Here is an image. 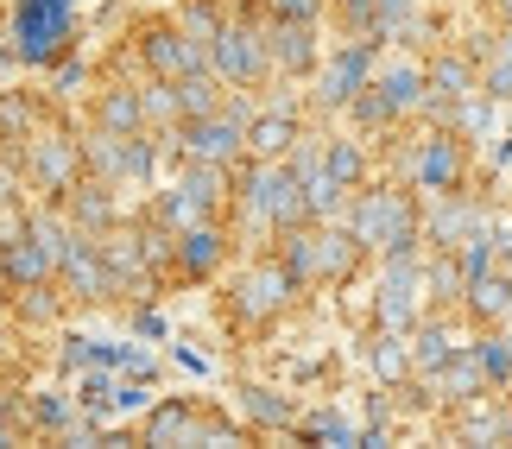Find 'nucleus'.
I'll return each instance as SVG.
<instances>
[{"label":"nucleus","instance_id":"1","mask_svg":"<svg viewBox=\"0 0 512 449\" xmlns=\"http://www.w3.org/2000/svg\"><path fill=\"white\" fill-rule=\"evenodd\" d=\"M354 241L361 247H386V253H405L418 241V216H411V203L399 190H367L361 203H354Z\"/></svg>","mask_w":512,"mask_h":449},{"label":"nucleus","instance_id":"2","mask_svg":"<svg viewBox=\"0 0 512 449\" xmlns=\"http://www.w3.org/2000/svg\"><path fill=\"white\" fill-rule=\"evenodd\" d=\"M247 209H253V222H304L310 216V203H304V178L298 171H285L279 159H260V171L247 178Z\"/></svg>","mask_w":512,"mask_h":449},{"label":"nucleus","instance_id":"3","mask_svg":"<svg viewBox=\"0 0 512 449\" xmlns=\"http://www.w3.org/2000/svg\"><path fill=\"white\" fill-rule=\"evenodd\" d=\"M247 127H253V121H247V114H241V108H228V114H222V108H215V114H203V121H190V140H184V146H190V159H209V165H228V159H234V152H241V146H247Z\"/></svg>","mask_w":512,"mask_h":449},{"label":"nucleus","instance_id":"4","mask_svg":"<svg viewBox=\"0 0 512 449\" xmlns=\"http://www.w3.org/2000/svg\"><path fill=\"white\" fill-rule=\"evenodd\" d=\"M418 285H424V272H418V260H411V247L386 253V272H380V323L386 329L411 323V310H418Z\"/></svg>","mask_w":512,"mask_h":449},{"label":"nucleus","instance_id":"5","mask_svg":"<svg viewBox=\"0 0 512 449\" xmlns=\"http://www.w3.org/2000/svg\"><path fill=\"white\" fill-rule=\"evenodd\" d=\"M146 64L159 70V76H190V70H203V51H196V38H184V26H159V32H146Z\"/></svg>","mask_w":512,"mask_h":449},{"label":"nucleus","instance_id":"6","mask_svg":"<svg viewBox=\"0 0 512 449\" xmlns=\"http://www.w3.org/2000/svg\"><path fill=\"white\" fill-rule=\"evenodd\" d=\"M57 38H64V0H26V13H19V51L51 57Z\"/></svg>","mask_w":512,"mask_h":449},{"label":"nucleus","instance_id":"7","mask_svg":"<svg viewBox=\"0 0 512 449\" xmlns=\"http://www.w3.org/2000/svg\"><path fill=\"white\" fill-rule=\"evenodd\" d=\"M361 89H367V51H342V57H329L317 102H323V108H348Z\"/></svg>","mask_w":512,"mask_h":449},{"label":"nucleus","instance_id":"8","mask_svg":"<svg viewBox=\"0 0 512 449\" xmlns=\"http://www.w3.org/2000/svg\"><path fill=\"white\" fill-rule=\"evenodd\" d=\"M291 279H298L291 266H260V272H247V285H241V310H247V317H272V310L291 298Z\"/></svg>","mask_w":512,"mask_h":449},{"label":"nucleus","instance_id":"9","mask_svg":"<svg viewBox=\"0 0 512 449\" xmlns=\"http://www.w3.org/2000/svg\"><path fill=\"white\" fill-rule=\"evenodd\" d=\"M215 70H222L228 83H253V76L266 70L260 38H253V32H222V38H215Z\"/></svg>","mask_w":512,"mask_h":449},{"label":"nucleus","instance_id":"10","mask_svg":"<svg viewBox=\"0 0 512 449\" xmlns=\"http://www.w3.org/2000/svg\"><path fill=\"white\" fill-rule=\"evenodd\" d=\"M64 279H70L76 291H83V298H108V291H114V272H108V266L89 253L83 234H76V247L64 253Z\"/></svg>","mask_w":512,"mask_h":449},{"label":"nucleus","instance_id":"11","mask_svg":"<svg viewBox=\"0 0 512 449\" xmlns=\"http://www.w3.org/2000/svg\"><path fill=\"white\" fill-rule=\"evenodd\" d=\"M32 171H38V184H45V190H64L76 178V146L70 140H38Z\"/></svg>","mask_w":512,"mask_h":449},{"label":"nucleus","instance_id":"12","mask_svg":"<svg viewBox=\"0 0 512 449\" xmlns=\"http://www.w3.org/2000/svg\"><path fill=\"white\" fill-rule=\"evenodd\" d=\"M424 89H430V76H424L418 64H392V70L380 76V95H386V102H392V114L418 108V102H424Z\"/></svg>","mask_w":512,"mask_h":449},{"label":"nucleus","instance_id":"13","mask_svg":"<svg viewBox=\"0 0 512 449\" xmlns=\"http://www.w3.org/2000/svg\"><path fill=\"white\" fill-rule=\"evenodd\" d=\"M411 171H418L424 190H449V184H456V171H462V159H456V146H449V140H430Z\"/></svg>","mask_w":512,"mask_h":449},{"label":"nucleus","instance_id":"14","mask_svg":"<svg viewBox=\"0 0 512 449\" xmlns=\"http://www.w3.org/2000/svg\"><path fill=\"white\" fill-rule=\"evenodd\" d=\"M475 228H481V209H468V203H443L437 216H430V241H437V247H462Z\"/></svg>","mask_w":512,"mask_h":449},{"label":"nucleus","instance_id":"15","mask_svg":"<svg viewBox=\"0 0 512 449\" xmlns=\"http://www.w3.org/2000/svg\"><path fill=\"white\" fill-rule=\"evenodd\" d=\"M468 304H475V317H506L512 310V272H481V279H468Z\"/></svg>","mask_w":512,"mask_h":449},{"label":"nucleus","instance_id":"16","mask_svg":"<svg viewBox=\"0 0 512 449\" xmlns=\"http://www.w3.org/2000/svg\"><path fill=\"white\" fill-rule=\"evenodd\" d=\"M481 380H487L481 355H449V361L437 367V386H443L449 399H475V393H481Z\"/></svg>","mask_w":512,"mask_h":449},{"label":"nucleus","instance_id":"17","mask_svg":"<svg viewBox=\"0 0 512 449\" xmlns=\"http://www.w3.org/2000/svg\"><path fill=\"white\" fill-rule=\"evenodd\" d=\"M51 266H57V260H51L45 247H38V234H32V228H26V234H19V241L7 247V272H13V279H26V285H38Z\"/></svg>","mask_w":512,"mask_h":449},{"label":"nucleus","instance_id":"18","mask_svg":"<svg viewBox=\"0 0 512 449\" xmlns=\"http://www.w3.org/2000/svg\"><path fill=\"white\" fill-rule=\"evenodd\" d=\"M298 140V127H291V114H260V121L247 127V146L260 152V159H279V152Z\"/></svg>","mask_w":512,"mask_h":449},{"label":"nucleus","instance_id":"19","mask_svg":"<svg viewBox=\"0 0 512 449\" xmlns=\"http://www.w3.org/2000/svg\"><path fill=\"white\" fill-rule=\"evenodd\" d=\"M203 209H209L203 190L184 178V184H171L165 197H159V222H171V228H196V216H203Z\"/></svg>","mask_w":512,"mask_h":449},{"label":"nucleus","instance_id":"20","mask_svg":"<svg viewBox=\"0 0 512 449\" xmlns=\"http://www.w3.org/2000/svg\"><path fill=\"white\" fill-rule=\"evenodd\" d=\"M354 247H361V241H354V228H348V234L323 228V234H317V279H342L348 260H354Z\"/></svg>","mask_w":512,"mask_h":449},{"label":"nucleus","instance_id":"21","mask_svg":"<svg viewBox=\"0 0 512 449\" xmlns=\"http://www.w3.org/2000/svg\"><path fill=\"white\" fill-rule=\"evenodd\" d=\"M272 57H279L285 70H304L310 57H317V51H310V19H291V26L272 32Z\"/></svg>","mask_w":512,"mask_h":449},{"label":"nucleus","instance_id":"22","mask_svg":"<svg viewBox=\"0 0 512 449\" xmlns=\"http://www.w3.org/2000/svg\"><path fill=\"white\" fill-rule=\"evenodd\" d=\"M171 437H203V424L190 418V405H159V412H152V424H146V443H171Z\"/></svg>","mask_w":512,"mask_h":449},{"label":"nucleus","instance_id":"23","mask_svg":"<svg viewBox=\"0 0 512 449\" xmlns=\"http://www.w3.org/2000/svg\"><path fill=\"white\" fill-rule=\"evenodd\" d=\"M177 102H184L190 121H203V114H215V76L209 70H190L184 83H177Z\"/></svg>","mask_w":512,"mask_h":449},{"label":"nucleus","instance_id":"24","mask_svg":"<svg viewBox=\"0 0 512 449\" xmlns=\"http://www.w3.org/2000/svg\"><path fill=\"white\" fill-rule=\"evenodd\" d=\"M140 121H146V102H140V95L114 89L108 102H102V127H108V133H133V127H140Z\"/></svg>","mask_w":512,"mask_h":449},{"label":"nucleus","instance_id":"25","mask_svg":"<svg viewBox=\"0 0 512 449\" xmlns=\"http://www.w3.org/2000/svg\"><path fill=\"white\" fill-rule=\"evenodd\" d=\"M215 260H222V234L203 228V222L184 228V266H190V272H209Z\"/></svg>","mask_w":512,"mask_h":449},{"label":"nucleus","instance_id":"26","mask_svg":"<svg viewBox=\"0 0 512 449\" xmlns=\"http://www.w3.org/2000/svg\"><path fill=\"white\" fill-rule=\"evenodd\" d=\"M449 355H456V336H449V329H418V342H411V361H418L424 374H437Z\"/></svg>","mask_w":512,"mask_h":449},{"label":"nucleus","instance_id":"27","mask_svg":"<svg viewBox=\"0 0 512 449\" xmlns=\"http://www.w3.org/2000/svg\"><path fill=\"white\" fill-rule=\"evenodd\" d=\"M373 19H380V38H405L418 32V0H373Z\"/></svg>","mask_w":512,"mask_h":449},{"label":"nucleus","instance_id":"28","mask_svg":"<svg viewBox=\"0 0 512 449\" xmlns=\"http://www.w3.org/2000/svg\"><path fill=\"white\" fill-rule=\"evenodd\" d=\"M430 95H437V102H462L468 95V64L462 57H443V64L430 70Z\"/></svg>","mask_w":512,"mask_h":449},{"label":"nucleus","instance_id":"29","mask_svg":"<svg viewBox=\"0 0 512 449\" xmlns=\"http://www.w3.org/2000/svg\"><path fill=\"white\" fill-rule=\"evenodd\" d=\"M146 171H152V146L146 140H121V178H133V184H146Z\"/></svg>","mask_w":512,"mask_h":449},{"label":"nucleus","instance_id":"30","mask_svg":"<svg viewBox=\"0 0 512 449\" xmlns=\"http://www.w3.org/2000/svg\"><path fill=\"white\" fill-rule=\"evenodd\" d=\"M140 102H146V114H152V121H177V108H184V102H177V83H171V76H165L159 89H146Z\"/></svg>","mask_w":512,"mask_h":449},{"label":"nucleus","instance_id":"31","mask_svg":"<svg viewBox=\"0 0 512 449\" xmlns=\"http://www.w3.org/2000/svg\"><path fill=\"white\" fill-rule=\"evenodd\" d=\"M475 355H481V367H487V380H506V374H512V342H506V336L481 342Z\"/></svg>","mask_w":512,"mask_h":449},{"label":"nucleus","instance_id":"32","mask_svg":"<svg viewBox=\"0 0 512 449\" xmlns=\"http://www.w3.org/2000/svg\"><path fill=\"white\" fill-rule=\"evenodd\" d=\"M329 178H342V184H354V178H361V152H354L348 140H336V146H329Z\"/></svg>","mask_w":512,"mask_h":449},{"label":"nucleus","instance_id":"33","mask_svg":"<svg viewBox=\"0 0 512 449\" xmlns=\"http://www.w3.org/2000/svg\"><path fill=\"white\" fill-rule=\"evenodd\" d=\"M310 437H323V443H361V431H354L348 418L336 412H323V418H310Z\"/></svg>","mask_w":512,"mask_h":449},{"label":"nucleus","instance_id":"34","mask_svg":"<svg viewBox=\"0 0 512 449\" xmlns=\"http://www.w3.org/2000/svg\"><path fill=\"white\" fill-rule=\"evenodd\" d=\"M373 367H380V380H399V374H405V348L392 342V336L373 342Z\"/></svg>","mask_w":512,"mask_h":449},{"label":"nucleus","instance_id":"35","mask_svg":"<svg viewBox=\"0 0 512 449\" xmlns=\"http://www.w3.org/2000/svg\"><path fill=\"white\" fill-rule=\"evenodd\" d=\"M291 272H298V279H317V234H298V241H291Z\"/></svg>","mask_w":512,"mask_h":449},{"label":"nucleus","instance_id":"36","mask_svg":"<svg viewBox=\"0 0 512 449\" xmlns=\"http://www.w3.org/2000/svg\"><path fill=\"white\" fill-rule=\"evenodd\" d=\"M424 285H437V291H443V298H449V291H462V285H468V272H462L456 260H437V266H430V272H424Z\"/></svg>","mask_w":512,"mask_h":449},{"label":"nucleus","instance_id":"37","mask_svg":"<svg viewBox=\"0 0 512 449\" xmlns=\"http://www.w3.org/2000/svg\"><path fill=\"white\" fill-rule=\"evenodd\" d=\"M247 412H253V418H272V424H279V418H285V399H272L266 386H247Z\"/></svg>","mask_w":512,"mask_h":449},{"label":"nucleus","instance_id":"38","mask_svg":"<svg viewBox=\"0 0 512 449\" xmlns=\"http://www.w3.org/2000/svg\"><path fill=\"white\" fill-rule=\"evenodd\" d=\"M456 121H462V133H487V127H494V114H487V102H462Z\"/></svg>","mask_w":512,"mask_h":449},{"label":"nucleus","instance_id":"39","mask_svg":"<svg viewBox=\"0 0 512 449\" xmlns=\"http://www.w3.org/2000/svg\"><path fill=\"white\" fill-rule=\"evenodd\" d=\"M184 32H196V45H203V38H222V32H215V19H209L203 7H190V13H184Z\"/></svg>","mask_w":512,"mask_h":449},{"label":"nucleus","instance_id":"40","mask_svg":"<svg viewBox=\"0 0 512 449\" xmlns=\"http://www.w3.org/2000/svg\"><path fill=\"white\" fill-rule=\"evenodd\" d=\"M133 266H140V247H133V241L108 247V272H133Z\"/></svg>","mask_w":512,"mask_h":449},{"label":"nucleus","instance_id":"41","mask_svg":"<svg viewBox=\"0 0 512 449\" xmlns=\"http://www.w3.org/2000/svg\"><path fill=\"white\" fill-rule=\"evenodd\" d=\"M76 216H83V222H108V197H102V190H89V197L76 203Z\"/></svg>","mask_w":512,"mask_h":449},{"label":"nucleus","instance_id":"42","mask_svg":"<svg viewBox=\"0 0 512 449\" xmlns=\"http://www.w3.org/2000/svg\"><path fill=\"white\" fill-rule=\"evenodd\" d=\"M38 418H45V424H76L64 399H38Z\"/></svg>","mask_w":512,"mask_h":449},{"label":"nucleus","instance_id":"43","mask_svg":"<svg viewBox=\"0 0 512 449\" xmlns=\"http://www.w3.org/2000/svg\"><path fill=\"white\" fill-rule=\"evenodd\" d=\"M272 7H279L285 19H310V13H317V0H272Z\"/></svg>","mask_w":512,"mask_h":449},{"label":"nucleus","instance_id":"44","mask_svg":"<svg viewBox=\"0 0 512 449\" xmlns=\"http://www.w3.org/2000/svg\"><path fill=\"white\" fill-rule=\"evenodd\" d=\"M342 7H348V13H373V0H342Z\"/></svg>","mask_w":512,"mask_h":449},{"label":"nucleus","instance_id":"45","mask_svg":"<svg viewBox=\"0 0 512 449\" xmlns=\"http://www.w3.org/2000/svg\"><path fill=\"white\" fill-rule=\"evenodd\" d=\"M7 184H13V171H0V203H7Z\"/></svg>","mask_w":512,"mask_h":449},{"label":"nucleus","instance_id":"46","mask_svg":"<svg viewBox=\"0 0 512 449\" xmlns=\"http://www.w3.org/2000/svg\"><path fill=\"white\" fill-rule=\"evenodd\" d=\"M506 443H512V412H506Z\"/></svg>","mask_w":512,"mask_h":449},{"label":"nucleus","instance_id":"47","mask_svg":"<svg viewBox=\"0 0 512 449\" xmlns=\"http://www.w3.org/2000/svg\"><path fill=\"white\" fill-rule=\"evenodd\" d=\"M506 13H512V0H506Z\"/></svg>","mask_w":512,"mask_h":449}]
</instances>
